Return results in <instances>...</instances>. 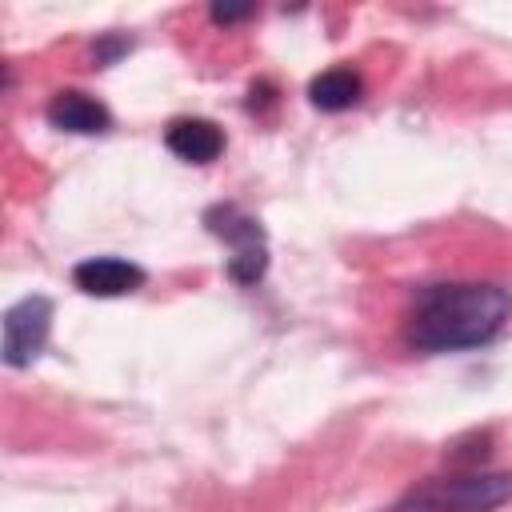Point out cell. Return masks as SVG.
Instances as JSON below:
<instances>
[{"label": "cell", "instance_id": "cell-1", "mask_svg": "<svg viewBox=\"0 0 512 512\" xmlns=\"http://www.w3.org/2000/svg\"><path fill=\"white\" fill-rule=\"evenodd\" d=\"M512 296L500 284H436L416 300L408 344L420 352H468L504 332Z\"/></svg>", "mask_w": 512, "mask_h": 512}, {"label": "cell", "instance_id": "cell-2", "mask_svg": "<svg viewBox=\"0 0 512 512\" xmlns=\"http://www.w3.org/2000/svg\"><path fill=\"white\" fill-rule=\"evenodd\" d=\"M512 500V472L436 476L408 488L392 512H492Z\"/></svg>", "mask_w": 512, "mask_h": 512}, {"label": "cell", "instance_id": "cell-3", "mask_svg": "<svg viewBox=\"0 0 512 512\" xmlns=\"http://www.w3.org/2000/svg\"><path fill=\"white\" fill-rule=\"evenodd\" d=\"M204 224L212 236H220L232 256H228V276L236 284H256L268 268V248H264V232L260 220H252L248 212H240L236 204H216L204 212Z\"/></svg>", "mask_w": 512, "mask_h": 512}, {"label": "cell", "instance_id": "cell-4", "mask_svg": "<svg viewBox=\"0 0 512 512\" xmlns=\"http://www.w3.org/2000/svg\"><path fill=\"white\" fill-rule=\"evenodd\" d=\"M52 328V300L48 296H24L4 312V360L12 368H24L40 356Z\"/></svg>", "mask_w": 512, "mask_h": 512}, {"label": "cell", "instance_id": "cell-5", "mask_svg": "<svg viewBox=\"0 0 512 512\" xmlns=\"http://www.w3.org/2000/svg\"><path fill=\"white\" fill-rule=\"evenodd\" d=\"M72 280L88 296H124L144 284V268L132 260H120V256H92L72 268Z\"/></svg>", "mask_w": 512, "mask_h": 512}, {"label": "cell", "instance_id": "cell-6", "mask_svg": "<svg viewBox=\"0 0 512 512\" xmlns=\"http://www.w3.org/2000/svg\"><path fill=\"white\" fill-rule=\"evenodd\" d=\"M164 144H168V152H176L188 164H208L224 152V132L204 116H180L168 124Z\"/></svg>", "mask_w": 512, "mask_h": 512}, {"label": "cell", "instance_id": "cell-7", "mask_svg": "<svg viewBox=\"0 0 512 512\" xmlns=\"http://www.w3.org/2000/svg\"><path fill=\"white\" fill-rule=\"evenodd\" d=\"M48 120L52 128L60 132H80V136H92V132H108L112 128V112L84 96V92H56L52 104H48Z\"/></svg>", "mask_w": 512, "mask_h": 512}, {"label": "cell", "instance_id": "cell-8", "mask_svg": "<svg viewBox=\"0 0 512 512\" xmlns=\"http://www.w3.org/2000/svg\"><path fill=\"white\" fill-rule=\"evenodd\" d=\"M360 76L352 72V68H328V72H320L312 84H308V96H312V104L320 108V112H344V108H352L356 100H360Z\"/></svg>", "mask_w": 512, "mask_h": 512}, {"label": "cell", "instance_id": "cell-9", "mask_svg": "<svg viewBox=\"0 0 512 512\" xmlns=\"http://www.w3.org/2000/svg\"><path fill=\"white\" fill-rule=\"evenodd\" d=\"M256 8H228V4H216L212 8V20H220V24H232V20H244V16H252Z\"/></svg>", "mask_w": 512, "mask_h": 512}]
</instances>
